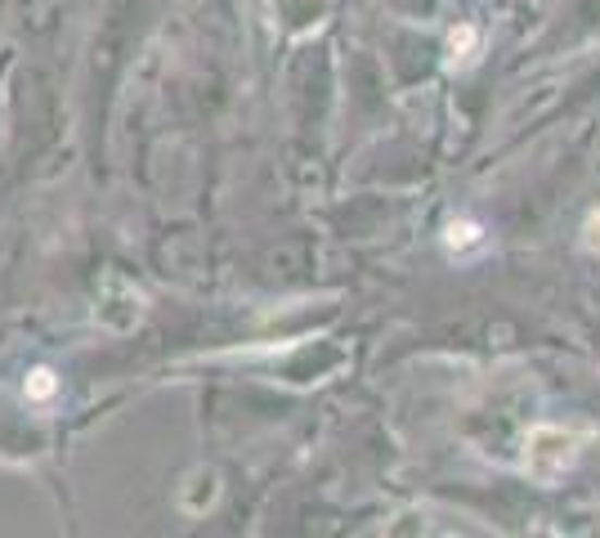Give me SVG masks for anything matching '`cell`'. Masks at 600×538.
Masks as SVG:
<instances>
[{
	"label": "cell",
	"mask_w": 600,
	"mask_h": 538,
	"mask_svg": "<svg viewBox=\"0 0 600 538\" xmlns=\"http://www.w3.org/2000/svg\"><path fill=\"white\" fill-rule=\"evenodd\" d=\"M443 242H448V251H475L484 242V225L479 221H453L443 229Z\"/></svg>",
	"instance_id": "3"
},
{
	"label": "cell",
	"mask_w": 600,
	"mask_h": 538,
	"mask_svg": "<svg viewBox=\"0 0 600 538\" xmlns=\"http://www.w3.org/2000/svg\"><path fill=\"white\" fill-rule=\"evenodd\" d=\"M59 373L54 368H32L27 381H23V395H27V404H50L54 395H59Z\"/></svg>",
	"instance_id": "2"
},
{
	"label": "cell",
	"mask_w": 600,
	"mask_h": 538,
	"mask_svg": "<svg viewBox=\"0 0 600 538\" xmlns=\"http://www.w3.org/2000/svg\"><path fill=\"white\" fill-rule=\"evenodd\" d=\"M583 247L591 251V257H600V207L583 221Z\"/></svg>",
	"instance_id": "5"
},
{
	"label": "cell",
	"mask_w": 600,
	"mask_h": 538,
	"mask_svg": "<svg viewBox=\"0 0 600 538\" xmlns=\"http://www.w3.org/2000/svg\"><path fill=\"white\" fill-rule=\"evenodd\" d=\"M475 46H479V27L475 23H462L453 32V41H448V50H453V63H471L475 59Z\"/></svg>",
	"instance_id": "4"
},
{
	"label": "cell",
	"mask_w": 600,
	"mask_h": 538,
	"mask_svg": "<svg viewBox=\"0 0 600 538\" xmlns=\"http://www.w3.org/2000/svg\"><path fill=\"white\" fill-rule=\"evenodd\" d=\"M578 453H583V430L542 422V426L529 430V440H524V476H529L534 485L551 489L574 472Z\"/></svg>",
	"instance_id": "1"
}]
</instances>
